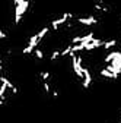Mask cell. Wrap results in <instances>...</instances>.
<instances>
[{
    "instance_id": "obj_1",
    "label": "cell",
    "mask_w": 121,
    "mask_h": 123,
    "mask_svg": "<svg viewBox=\"0 0 121 123\" xmlns=\"http://www.w3.org/2000/svg\"><path fill=\"white\" fill-rule=\"evenodd\" d=\"M76 22L79 24V25H96L98 22H99V19L98 18H95V16H92V15H89V16H80V18H77L76 19Z\"/></svg>"
},
{
    "instance_id": "obj_2",
    "label": "cell",
    "mask_w": 121,
    "mask_h": 123,
    "mask_svg": "<svg viewBox=\"0 0 121 123\" xmlns=\"http://www.w3.org/2000/svg\"><path fill=\"white\" fill-rule=\"evenodd\" d=\"M99 75L101 76H104V78H107V79H118V75L120 73H117V72H112V70H110V69H107V68H102L101 70H99Z\"/></svg>"
},
{
    "instance_id": "obj_3",
    "label": "cell",
    "mask_w": 121,
    "mask_h": 123,
    "mask_svg": "<svg viewBox=\"0 0 121 123\" xmlns=\"http://www.w3.org/2000/svg\"><path fill=\"white\" fill-rule=\"evenodd\" d=\"M117 44H118V41H117L115 38H112V40H110V41H105V43H104V50H110V49L115 47Z\"/></svg>"
}]
</instances>
